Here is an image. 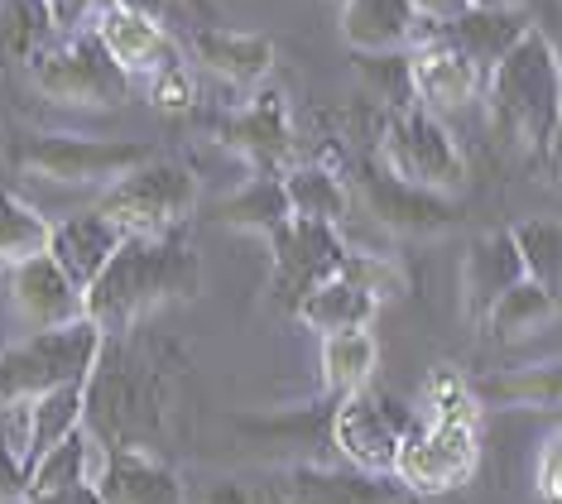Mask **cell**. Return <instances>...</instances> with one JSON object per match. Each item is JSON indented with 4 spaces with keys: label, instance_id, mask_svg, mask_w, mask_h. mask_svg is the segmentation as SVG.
Here are the masks:
<instances>
[{
    "label": "cell",
    "instance_id": "1",
    "mask_svg": "<svg viewBox=\"0 0 562 504\" xmlns=\"http://www.w3.org/2000/svg\"><path fill=\"white\" fill-rule=\"evenodd\" d=\"M202 293V260L173 236H125L101 275L82 289V317L101 336L131 332L164 303H188Z\"/></svg>",
    "mask_w": 562,
    "mask_h": 504
},
{
    "label": "cell",
    "instance_id": "2",
    "mask_svg": "<svg viewBox=\"0 0 562 504\" xmlns=\"http://www.w3.org/2000/svg\"><path fill=\"white\" fill-rule=\"evenodd\" d=\"M481 87L491 101V125L505 145L529 159H553L562 115V72L553 38L543 30H529L495 68H485Z\"/></svg>",
    "mask_w": 562,
    "mask_h": 504
},
{
    "label": "cell",
    "instance_id": "3",
    "mask_svg": "<svg viewBox=\"0 0 562 504\" xmlns=\"http://www.w3.org/2000/svg\"><path fill=\"white\" fill-rule=\"evenodd\" d=\"M198 206V178L193 168L169 159H145L111 178L101 192L97 212L106 216L121 236H169L178 222H188Z\"/></svg>",
    "mask_w": 562,
    "mask_h": 504
},
{
    "label": "cell",
    "instance_id": "4",
    "mask_svg": "<svg viewBox=\"0 0 562 504\" xmlns=\"http://www.w3.org/2000/svg\"><path fill=\"white\" fill-rule=\"evenodd\" d=\"M101 341L106 336L82 317L72 327L34 332L10 346V351H0V408L34 399V394H48L58 384H87V374H92L101 356Z\"/></svg>",
    "mask_w": 562,
    "mask_h": 504
},
{
    "label": "cell",
    "instance_id": "5",
    "mask_svg": "<svg viewBox=\"0 0 562 504\" xmlns=\"http://www.w3.org/2000/svg\"><path fill=\"white\" fill-rule=\"evenodd\" d=\"M380 168L414 188L442 192V198H452V188L462 183V173H467L452 131L424 107H404V111L385 115V131H380Z\"/></svg>",
    "mask_w": 562,
    "mask_h": 504
},
{
    "label": "cell",
    "instance_id": "6",
    "mask_svg": "<svg viewBox=\"0 0 562 504\" xmlns=\"http://www.w3.org/2000/svg\"><path fill=\"white\" fill-rule=\"evenodd\" d=\"M476 461H481L476 428L424 423V428H404L390 475L408 495H452L476 475Z\"/></svg>",
    "mask_w": 562,
    "mask_h": 504
},
{
    "label": "cell",
    "instance_id": "7",
    "mask_svg": "<svg viewBox=\"0 0 562 504\" xmlns=\"http://www.w3.org/2000/svg\"><path fill=\"white\" fill-rule=\"evenodd\" d=\"M34 87L54 101H78V107H121L131 97V77L106 58V48L97 44L92 24L72 30L58 48H44L34 58Z\"/></svg>",
    "mask_w": 562,
    "mask_h": 504
},
{
    "label": "cell",
    "instance_id": "8",
    "mask_svg": "<svg viewBox=\"0 0 562 504\" xmlns=\"http://www.w3.org/2000/svg\"><path fill=\"white\" fill-rule=\"evenodd\" d=\"M274 303H284L289 313L299 307L308 293L317 289V283L337 279L341 265H347V240L337 236V226H323V222H299L293 216L289 226H279L274 236Z\"/></svg>",
    "mask_w": 562,
    "mask_h": 504
},
{
    "label": "cell",
    "instance_id": "9",
    "mask_svg": "<svg viewBox=\"0 0 562 504\" xmlns=\"http://www.w3.org/2000/svg\"><path fill=\"white\" fill-rule=\"evenodd\" d=\"M155 159L149 145H106V139H68V135H44L15 149L20 168H34L58 183H111L125 168Z\"/></svg>",
    "mask_w": 562,
    "mask_h": 504
},
{
    "label": "cell",
    "instance_id": "10",
    "mask_svg": "<svg viewBox=\"0 0 562 504\" xmlns=\"http://www.w3.org/2000/svg\"><path fill=\"white\" fill-rule=\"evenodd\" d=\"M356 198L375 226L394 231V236H438L457 222V202L442 198V192H428V188H414L404 178L385 173V168H361L356 178Z\"/></svg>",
    "mask_w": 562,
    "mask_h": 504
},
{
    "label": "cell",
    "instance_id": "11",
    "mask_svg": "<svg viewBox=\"0 0 562 504\" xmlns=\"http://www.w3.org/2000/svg\"><path fill=\"white\" fill-rule=\"evenodd\" d=\"M408 87H414V107L424 111H457L481 92V68L457 44H447L438 30H424L408 44Z\"/></svg>",
    "mask_w": 562,
    "mask_h": 504
},
{
    "label": "cell",
    "instance_id": "12",
    "mask_svg": "<svg viewBox=\"0 0 562 504\" xmlns=\"http://www.w3.org/2000/svg\"><path fill=\"white\" fill-rule=\"evenodd\" d=\"M400 418L380 404L370 390L337 399V418H331V443L361 475H390L394 451H400Z\"/></svg>",
    "mask_w": 562,
    "mask_h": 504
},
{
    "label": "cell",
    "instance_id": "13",
    "mask_svg": "<svg viewBox=\"0 0 562 504\" xmlns=\"http://www.w3.org/2000/svg\"><path fill=\"white\" fill-rule=\"evenodd\" d=\"M10 303L24 317V327H34V332L82 322V289L48 255H34V260L10 269Z\"/></svg>",
    "mask_w": 562,
    "mask_h": 504
},
{
    "label": "cell",
    "instance_id": "14",
    "mask_svg": "<svg viewBox=\"0 0 562 504\" xmlns=\"http://www.w3.org/2000/svg\"><path fill=\"white\" fill-rule=\"evenodd\" d=\"M92 490L101 504H188L183 481L149 451H101Z\"/></svg>",
    "mask_w": 562,
    "mask_h": 504
},
{
    "label": "cell",
    "instance_id": "15",
    "mask_svg": "<svg viewBox=\"0 0 562 504\" xmlns=\"http://www.w3.org/2000/svg\"><path fill=\"white\" fill-rule=\"evenodd\" d=\"M222 145H232L236 154L260 168V173H284L293 159V125L284 111V97H255L246 111H236L232 121L216 125Z\"/></svg>",
    "mask_w": 562,
    "mask_h": 504
},
{
    "label": "cell",
    "instance_id": "16",
    "mask_svg": "<svg viewBox=\"0 0 562 504\" xmlns=\"http://www.w3.org/2000/svg\"><path fill=\"white\" fill-rule=\"evenodd\" d=\"M337 5L341 38L356 54H404L428 30L408 0H331Z\"/></svg>",
    "mask_w": 562,
    "mask_h": 504
},
{
    "label": "cell",
    "instance_id": "17",
    "mask_svg": "<svg viewBox=\"0 0 562 504\" xmlns=\"http://www.w3.org/2000/svg\"><path fill=\"white\" fill-rule=\"evenodd\" d=\"M125 236L116 226L106 222V216L97 212H72V216H63V222L54 226L48 222V260H54L63 275H68L78 289H87L97 275H101V265L116 255V245H121Z\"/></svg>",
    "mask_w": 562,
    "mask_h": 504
},
{
    "label": "cell",
    "instance_id": "18",
    "mask_svg": "<svg viewBox=\"0 0 562 504\" xmlns=\"http://www.w3.org/2000/svg\"><path fill=\"white\" fill-rule=\"evenodd\" d=\"M92 34L97 44L106 48V58L116 63L125 77H149L159 63H169V38H164V24L149 15H135V10L106 5L92 15Z\"/></svg>",
    "mask_w": 562,
    "mask_h": 504
},
{
    "label": "cell",
    "instance_id": "19",
    "mask_svg": "<svg viewBox=\"0 0 562 504\" xmlns=\"http://www.w3.org/2000/svg\"><path fill=\"white\" fill-rule=\"evenodd\" d=\"M529 30H533V20H529V10H519V5H467L462 15L452 24H442L438 34L447 44L462 48L485 77V68H495Z\"/></svg>",
    "mask_w": 562,
    "mask_h": 504
},
{
    "label": "cell",
    "instance_id": "20",
    "mask_svg": "<svg viewBox=\"0 0 562 504\" xmlns=\"http://www.w3.org/2000/svg\"><path fill=\"white\" fill-rule=\"evenodd\" d=\"M519 279H524V265H519V250H515V240H509V231H491V236H481L467 250V265H462L467 313L481 322L485 307H491L509 283H519Z\"/></svg>",
    "mask_w": 562,
    "mask_h": 504
},
{
    "label": "cell",
    "instance_id": "21",
    "mask_svg": "<svg viewBox=\"0 0 562 504\" xmlns=\"http://www.w3.org/2000/svg\"><path fill=\"white\" fill-rule=\"evenodd\" d=\"M284 504H400V495L394 485H385V475L303 467L289 475Z\"/></svg>",
    "mask_w": 562,
    "mask_h": 504
},
{
    "label": "cell",
    "instance_id": "22",
    "mask_svg": "<svg viewBox=\"0 0 562 504\" xmlns=\"http://www.w3.org/2000/svg\"><path fill=\"white\" fill-rule=\"evenodd\" d=\"M375 313H380V303L370 299L361 283H351L347 275L317 283L308 299L293 307V317H299L303 327H313L323 336H331V332H361V327L375 322Z\"/></svg>",
    "mask_w": 562,
    "mask_h": 504
},
{
    "label": "cell",
    "instance_id": "23",
    "mask_svg": "<svg viewBox=\"0 0 562 504\" xmlns=\"http://www.w3.org/2000/svg\"><path fill=\"white\" fill-rule=\"evenodd\" d=\"M279 183H284L289 216H299V222L337 226L351 206V188L341 183L327 164H289L284 173H279Z\"/></svg>",
    "mask_w": 562,
    "mask_h": 504
},
{
    "label": "cell",
    "instance_id": "24",
    "mask_svg": "<svg viewBox=\"0 0 562 504\" xmlns=\"http://www.w3.org/2000/svg\"><path fill=\"white\" fill-rule=\"evenodd\" d=\"M198 58L207 63L216 77H226V82L236 87H255L265 72H270L274 63V44L260 34H232V30H202L193 38Z\"/></svg>",
    "mask_w": 562,
    "mask_h": 504
},
{
    "label": "cell",
    "instance_id": "25",
    "mask_svg": "<svg viewBox=\"0 0 562 504\" xmlns=\"http://www.w3.org/2000/svg\"><path fill=\"white\" fill-rule=\"evenodd\" d=\"M375 366H380V346H375V332L370 327L323 336V384H327L331 399L370 390Z\"/></svg>",
    "mask_w": 562,
    "mask_h": 504
},
{
    "label": "cell",
    "instance_id": "26",
    "mask_svg": "<svg viewBox=\"0 0 562 504\" xmlns=\"http://www.w3.org/2000/svg\"><path fill=\"white\" fill-rule=\"evenodd\" d=\"M553 317H558V293L543 289V283H533V279H519V283H509V289L491 307H485L481 322L491 327V336L515 341V336L553 327Z\"/></svg>",
    "mask_w": 562,
    "mask_h": 504
},
{
    "label": "cell",
    "instance_id": "27",
    "mask_svg": "<svg viewBox=\"0 0 562 504\" xmlns=\"http://www.w3.org/2000/svg\"><path fill=\"white\" fill-rule=\"evenodd\" d=\"M216 222L232 226V231H255V236L270 240L279 226H289V202H284V183H279V173H260L250 178L246 188L236 192V198H226L216 206Z\"/></svg>",
    "mask_w": 562,
    "mask_h": 504
},
{
    "label": "cell",
    "instance_id": "28",
    "mask_svg": "<svg viewBox=\"0 0 562 504\" xmlns=\"http://www.w3.org/2000/svg\"><path fill=\"white\" fill-rule=\"evenodd\" d=\"M97 461H101V443H92L87 428H72L63 443H54L30 467V495H48V490H68V485H92Z\"/></svg>",
    "mask_w": 562,
    "mask_h": 504
},
{
    "label": "cell",
    "instance_id": "29",
    "mask_svg": "<svg viewBox=\"0 0 562 504\" xmlns=\"http://www.w3.org/2000/svg\"><path fill=\"white\" fill-rule=\"evenodd\" d=\"M48 250V216L15 192H0V269H15Z\"/></svg>",
    "mask_w": 562,
    "mask_h": 504
},
{
    "label": "cell",
    "instance_id": "30",
    "mask_svg": "<svg viewBox=\"0 0 562 504\" xmlns=\"http://www.w3.org/2000/svg\"><path fill=\"white\" fill-rule=\"evenodd\" d=\"M519 250V265H524V279L543 283V289L558 293V269H562V226L553 216H529L509 231Z\"/></svg>",
    "mask_w": 562,
    "mask_h": 504
},
{
    "label": "cell",
    "instance_id": "31",
    "mask_svg": "<svg viewBox=\"0 0 562 504\" xmlns=\"http://www.w3.org/2000/svg\"><path fill=\"white\" fill-rule=\"evenodd\" d=\"M428 408H432V423H462V428H476L481 423L476 384L462 380L452 366H438L428 374Z\"/></svg>",
    "mask_w": 562,
    "mask_h": 504
},
{
    "label": "cell",
    "instance_id": "32",
    "mask_svg": "<svg viewBox=\"0 0 562 504\" xmlns=\"http://www.w3.org/2000/svg\"><path fill=\"white\" fill-rule=\"evenodd\" d=\"M341 275H347L351 283H361L375 303H390V299H400L404 293V275L390 260H380V255H356L351 250L347 265H341Z\"/></svg>",
    "mask_w": 562,
    "mask_h": 504
},
{
    "label": "cell",
    "instance_id": "33",
    "mask_svg": "<svg viewBox=\"0 0 562 504\" xmlns=\"http://www.w3.org/2000/svg\"><path fill=\"white\" fill-rule=\"evenodd\" d=\"M145 92L159 111H188L198 97V87H193V77H188V68H178V58H169L145 77Z\"/></svg>",
    "mask_w": 562,
    "mask_h": 504
},
{
    "label": "cell",
    "instance_id": "34",
    "mask_svg": "<svg viewBox=\"0 0 562 504\" xmlns=\"http://www.w3.org/2000/svg\"><path fill=\"white\" fill-rule=\"evenodd\" d=\"M533 485H539L543 504H562V443L558 433H548V443L539 451V471H533Z\"/></svg>",
    "mask_w": 562,
    "mask_h": 504
},
{
    "label": "cell",
    "instance_id": "35",
    "mask_svg": "<svg viewBox=\"0 0 562 504\" xmlns=\"http://www.w3.org/2000/svg\"><path fill=\"white\" fill-rule=\"evenodd\" d=\"M30 495V471L20 467V457L0 443V504H20Z\"/></svg>",
    "mask_w": 562,
    "mask_h": 504
},
{
    "label": "cell",
    "instance_id": "36",
    "mask_svg": "<svg viewBox=\"0 0 562 504\" xmlns=\"http://www.w3.org/2000/svg\"><path fill=\"white\" fill-rule=\"evenodd\" d=\"M414 5V15L424 20V24H432V30H442V24H452L462 10L471 5V0H408Z\"/></svg>",
    "mask_w": 562,
    "mask_h": 504
},
{
    "label": "cell",
    "instance_id": "37",
    "mask_svg": "<svg viewBox=\"0 0 562 504\" xmlns=\"http://www.w3.org/2000/svg\"><path fill=\"white\" fill-rule=\"evenodd\" d=\"M40 5L54 20V30H78V20L92 15V0H40Z\"/></svg>",
    "mask_w": 562,
    "mask_h": 504
},
{
    "label": "cell",
    "instance_id": "38",
    "mask_svg": "<svg viewBox=\"0 0 562 504\" xmlns=\"http://www.w3.org/2000/svg\"><path fill=\"white\" fill-rule=\"evenodd\" d=\"M111 5L135 10V15H149V20H164V5H169V0H111Z\"/></svg>",
    "mask_w": 562,
    "mask_h": 504
}]
</instances>
